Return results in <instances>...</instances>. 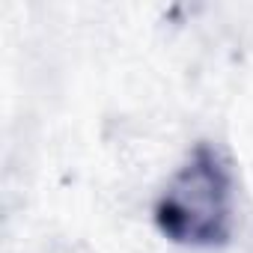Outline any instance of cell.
I'll use <instances>...</instances> for the list:
<instances>
[{
	"instance_id": "cell-1",
	"label": "cell",
	"mask_w": 253,
	"mask_h": 253,
	"mask_svg": "<svg viewBox=\"0 0 253 253\" xmlns=\"http://www.w3.org/2000/svg\"><path fill=\"white\" fill-rule=\"evenodd\" d=\"M155 229L179 247H223L232 238L235 191L229 161L200 140L164 182L152 206Z\"/></svg>"
}]
</instances>
